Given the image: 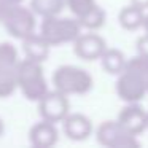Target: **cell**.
Masks as SVG:
<instances>
[{
    "mask_svg": "<svg viewBox=\"0 0 148 148\" xmlns=\"http://www.w3.org/2000/svg\"><path fill=\"white\" fill-rule=\"evenodd\" d=\"M14 70H16L18 88L27 100L37 102L48 92V84L40 62L30 59H19Z\"/></svg>",
    "mask_w": 148,
    "mask_h": 148,
    "instance_id": "obj_1",
    "label": "cell"
},
{
    "mask_svg": "<svg viewBox=\"0 0 148 148\" xmlns=\"http://www.w3.org/2000/svg\"><path fill=\"white\" fill-rule=\"evenodd\" d=\"M54 89L65 96L72 94H86L92 89L94 80L84 69L77 65H61L53 73Z\"/></svg>",
    "mask_w": 148,
    "mask_h": 148,
    "instance_id": "obj_2",
    "label": "cell"
},
{
    "mask_svg": "<svg viewBox=\"0 0 148 148\" xmlns=\"http://www.w3.org/2000/svg\"><path fill=\"white\" fill-rule=\"evenodd\" d=\"M81 34V26L77 18H59L46 16L43 18L40 26V35L51 46H58L62 43H70Z\"/></svg>",
    "mask_w": 148,
    "mask_h": 148,
    "instance_id": "obj_3",
    "label": "cell"
},
{
    "mask_svg": "<svg viewBox=\"0 0 148 148\" xmlns=\"http://www.w3.org/2000/svg\"><path fill=\"white\" fill-rule=\"evenodd\" d=\"M0 24H3L10 35L23 40L24 37L35 32V13L21 3H10L5 14L2 16Z\"/></svg>",
    "mask_w": 148,
    "mask_h": 148,
    "instance_id": "obj_4",
    "label": "cell"
},
{
    "mask_svg": "<svg viewBox=\"0 0 148 148\" xmlns=\"http://www.w3.org/2000/svg\"><path fill=\"white\" fill-rule=\"evenodd\" d=\"M97 142L108 148H137L140 142L137 135L129 134L118 121H103L96 132Z\"/></svg>",
    "mask_w": 148,
    "mask_h": 148,
    "instance_id": "obj_5",
    "label": "cell"
},
{
    "mask_svg": "<svg viewBox=\"0 0 148 148\" xmlns=\"http://www.w3.org/2000/svg\"><path fill=\"white\" fill-rule=\"evenodd\" d=\"M38 102V113L42 119L49 123H61L70 112V102L69 96L59 92V91H48Z\"/></svg>",
    "mask_w": 148,
    "mask_h": 148,
    "instance_id": "obj_6",
    "label": "cell"
},
{
    "mask_svg": "<svg viewBox=\"0 0 148 148\" xmlns=\"http://www.w3.org/2000/svg\"><path fill=\"white\" fill-rule=\"evenodd\" d=\"M116 94L121 100L127 103H137L140 102L145 97V94L148 92V86L140 77L134 73H129V72L123 70L119 73L118 80H116Z\"/></svg>",
    "mask_w": 148,
    "mask_h": 148,
    "instance_id": "obj_7",
    "label": "cell"
},
{
    "mask_svg": "<svg viewBox=\"0 0 148 148\" xmlns=\"http://www.w3.org/2000/svg\"><path fill=\"white\" fill-rule=\"evenodd\" d=\"M107 48V43L99 34H80L73 40V51L83 61H97Z\"/></svg>",
    "mask_w": 148,
    "mask_h": 148,
    "instance_id": "obj_8",
    "label": "cell"
},
{
    "mask_svg": "<svg viewBox=\"0 0 148 148\" xmlns=\"http://www.w3.org/2000/svg\"><path fill=\"white\" fill-rule=\"evenodd\" d=\"M116 121L121 124L124 131L129 134L138 135L148 127V119H147V112H143L140 105L137 103H129L119 112Z\"/></svg>",
    "mask_w": 148,
    "mask_h": 148,
    "instance_id": "obj_9",
    "label": "cell"
},
{
    "mask_svg": "<svg viewBox=\"0 0 148 148\" xmlns=\"http://www.w3.org/2000/svg\"><path fill=\"white\" fill-rule=\"evenodd\" d=\"M62 131L70 140H86L92 132V124H91L89 118L81 113H67L64 119H62Z\"/></svg>",
    "mask_w": 148,
    "mask_h": 148,
    "instance_id": "obj_10",
    "label": "cell"
},
{
    "mask_svg": "<svg viewBox=\"0 0 148 148\" xmlns=\"http://www.w3.org/2000/svg\"><path fill=\"white\" fill-rule=\"evenodd\" d=\"M59 131L54 123L42 119L40 123L34 124L29 131V140L35 148H49L58 143Z\"/></svg>",
    "mask_w": 148,
    "mask_h": 148,
    "instance_id": "obj_11",
    "label": "cell"
},
{
    "mask_svg": "<svg viewBox=\"0 0 148 148\" xmlns=\"http://www.w3.org/2000/svg\"><path fill=\"white\" fill-rule=\"evenodd\" d=\"M21 42H23V51H24L26 59L40 62V64H43V62L48 59L51 45H49L40 34L34 32V34H30V35L24 37Z\"/></svg>",
    "mask_w": 148,
    "mask_h": 148,
    "instance_id": "obj_12",
    "label": "cell"
},
{
    "mask_svg": "<svg viewBox=\"0 0 148 148\" xmlns=\"http://www.w3.org/2000/svg\"><path fill=\"white\" fill-rule=\"evenodd\" d=\"M118 21L121 24L123 29L126 30H138L142 26H143V21H145V13L142 8L135 7V5H127L124 7L118 14Z\"/></svg>",
    "mask_w": 148,
    "mask_h": 148,
    "instance_id": "obj_13",
    "label": "cell"
},
{
    "mask_svg": "<svg viewBox=\"0 0 148 148\" xmlns=\"http://www.w3.org/2000/svg\"><path fill=\"white\" fill-rule=\"evenodd\" d=\"M99 59L100 64H102V69L110 75H119L126 64V58L123 51L115 48H105V51L100 54Z\"/></svg>",
    "mask_w": 148,
    "mask_h": 148,
    "instance_id": "obj_14",
    "label": "cell"
},
{
    "mask_svg": "<svg viewBox=\"0 0 148 148\" xmlns=\"http://www.w3.org/2000/svg\"><path fill=\"white\" fill-rule=\"evenodd\" d=\"M65 7V0H30V10L42 18L56 16Z\"/></svg>",
    "mask_w": 148,
    "mask_h": 148,
    "instance_id": "obj_15",
    "label": "cell"
},
{
    "mask_svg": "<svg viewBox=\"0 0 148 148\" xmlns=\"http://www.w3.org/2000/svg\"><path fill=\"white\" fill-rule=\"evenodd\" d=\"M105 19H107L105 11H103L97 3L94 5L89 11H86L83 16L77 18V21L80 23L81 29L84 27V29H88V30H97V29H100V27L105 24Z\"/></svg>",
    "mask_w": 148,
    "mask_h": 148,
    "instance_id": "obj_16",
    "label": "cell"
},
{
    "mask_svg": "<svg viewBox=\"0 0 148 148\" xmlns=\"http://www.w3.org/2000/svg\"><path fill=\"white\" fill-rule=\"evenodd\" d=\"M123 70L140 77L148 86V58H143V56L137 54L131 59H126V64H124Z\"/></svg>",
    "mask_w": 148,
    "mask_h": 148,
    "instance_id": "obj_17",
    "label": "cell"
},
{
    "mask_svg": "<svg viewBox=\"0 0 148 148\" xmlns=\"http://www.w3.org/2000/svg\"><path fill=\"white\" fill-rule=\"evenodd\" d=\"M18 80H16V70L11 69H0V99L8 97L16 91Z\"/></svg>",
    "mask_w": 148,
    "mask_h": 148,
    "instance_id": "obj_18",
    "label": "cell"
},
{
    "mask_svg": "<svg viewBox=\"0 0 148 148\" xmlns=\"http://www.w3.org/2000/svg\"><path fill=\"white\" fill-rule=\"evenodd\" d=\"M18 61H19V54H18L16 46L10 42L0 43V65H3V67H16Z\"/></svg>",
    "mask_w": 148,
    "mask_h": 148,
    "instance_id": "obj_19",
    "label": "cell"
},
{
    "mask_svg": "<svg viewBox=\"0 0 148 148\" xmlns=\"http://www.w3.org/2000/svg\"><path fill=\"white\" fill-rule=\"evenodd\" d=\"M65 5L75 18H80L96 5V0H65Z\"/></svg>",
    "mask_w": 148,
    "mask_h": 148,
    "instance_id": "obj_20",
    "label": "cell"
},
{
    "mask_svg": "<svg viewBox=\"0 0 148 148\" xmlns=\"http://www.w3.org/2000/svg\"><path fill=\"white\" fill-rule=\"evenodd\" d=\"M137 54L143 56V58H148V34L142 35L137 40Z\"/></svg>",
    "mask_w": 148,
    "mask_h": 148,
    "instance_id": "obj_21",
    "label": "cell"
},
{
    "mask_svg": "<svg viewBox=\"0 0 148 148\" xmlns=\"http://www.w3.org/2000/svg\"><path fill=\"white\" fill-rule=\"evenodd\" d=\"M131 3L135 5V7H138V8H142V10L148 8V0H131Z\"/></svg>",
    "mask_w": 148,
    "mask_h": 148,
    "instance_id": "obj_22",
    "label": "cell"
},
{
    "mask_svg": "<svg viewBox=\"0 0 148 148\" xmlns=\"http://www.w3.org/2000/svg\"><path fill=\"white\" fill-rule=\"evenodd\" d=\"M3 132H5V124H3V121L0 119V137L3 135Z\"/></svg>",
    "mask_w": 148,
    "mask_h": 148,
    "instance_id": "obj_23",
    "label": "cell"
},
{
    "mask_svg": "<svg viewBox=\"0 0 148 148\" xmlns=\"http://www.w3.org/2000/svg\"><path fill=\"white\" fill-rule=\"evenodd\" d=\"M142 27H145V30H147V34H148V16H145V21H143V26Z\"/></svg>",
    "mask_w": 148,
    "mask_h": 148,
    "instance_id": "obj_24",
    "label": "cell"
},
{
    "mask_svg": "<svg viewBox=\"0 0 148 148\" xmlns=\"http://www.w3.org/2000/svg\"><path fill=\"white\" fill-rule=\"evenodd\" d=\"M5 2H8V3H21L23 0H5Z\"/></svg>",
    "mask_w": 148,
    "mask_h": 148,
    "instance_id": "obj_25",
    "label": "cell"
},
{
    "mask_svg": "<svg viewBox=\"0 0 148 148\" xmlns=\"http://www.w3.org/2000/svg\"><path fill=\"white\" fill-rule=\"evenodd\" d=\"M147 119H148V113H147Z\"/></svg>",
    "mask_w": 148,
    "mask_h": 148,
    "instance_id": "obj_26",
    "label": "cell"
}]
</instances>
